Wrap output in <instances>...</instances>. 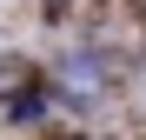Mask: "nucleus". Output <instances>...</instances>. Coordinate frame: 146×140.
<instances>
[{"label": "nucleus", "instance_id": "f257e3e1", "mask_svg": "<svg viewBox=\"0 0 146 140\" xmlns=\"http://www.w3.org/2000/svg\"><path fill=\"white\" fill-rule=\"evenodd\" d=\"M60 87H73V93H100V67H93V60H66V67H60Z\"/></svg>", "mask_w": 146, "mask_h": 140}]
</instances>
